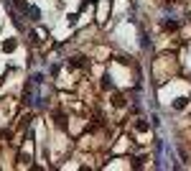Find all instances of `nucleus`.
Masks as SVG:
<instances>
[{
	"label": "nucleus",
	"mask_w": 191,
	"mask_h": 171,
	"mask_svg": "<svg viewBox=\"0 0 191 171\" xmlns=\"http://www.w3.org/2000/svg\"><path fill=\"white\" fill-rule=\"evenodd\" d=\"M28 13H31V21H38V18H41V10L38 8H28Z\"/></svg>",
	"instance_id": "nucleus-1"
},
{
	"label": "nucleus",
	"mask_w": 191,
	"mask_h": 171,
	"mask_svg": "<svg viewBox=\"0 0 191 171\" xmlns=\"http://www.w3.org/2000/svg\"><path fill=\"white\" fill-rule=\"evenodd\" d=\"M3 49H5V51H13V49H15V41H5Z\"/></svg>",
	"instance_id": "nucleus-2"
}]
</instances>
